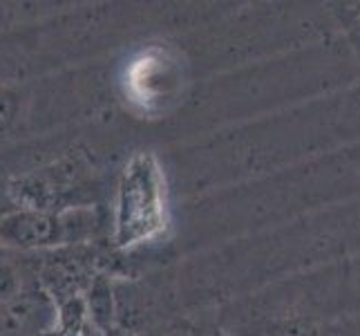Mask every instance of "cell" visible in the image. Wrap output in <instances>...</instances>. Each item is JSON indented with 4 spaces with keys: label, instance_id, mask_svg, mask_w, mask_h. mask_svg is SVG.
<instances>
[{
    "label": "cell",
    "instance_id": "6da1fadb",
    "mask_svg": "<svg viewBox=\"0 0 360 336\" xmlns=\"http://www.w3.org/2000/svg\"><path fill=\"white\" fill-rule=\"evenodd\" d=\"M0 242L32 251L63 242V224L60 218L36 209L9 211L0 218Z\"/></svg>",
    "mask_w": 360,
    "mask_h": 336
},
{
    "label": "cell",
    "instance_id": "7a4b0ae2",
    "mask_svg": "<svg viewBox=\"0 0 360 336\" xmlns=\"http://www.w3.org/2000/svg\"><path fill=\"white\" fill-rule=\"evenodd\" d=\"M90 314H92V325L103 332L108 328H112L110 323H112V296H110V290L103 280H96V285L90 292Z\"/></svg>",
    "mask_w": 360,
    "mask_h": 336
},
{
    "label": "cell",
    "instance_id": "3957f363",
    "mask_svg": "<svg viewBox=\"0 0 360 336\" xmlns=\"http://www.w3.org/2000/svg\"><path fill=\"white\" fill-rule=\"evenodd\" d=\"M16 110H18L16 97L7 90H0V132H5L9 128V123L16 117Z\"/></svg>",
    "mask_w": 360,
    "mask_h": 336
},
{
    "label": "cell",
    "instance_id": "277c9868",
    "mask_svg": "<svg viewBox=\"0 0 360 336\" xmlns=\"http://www.w3.org/2000/svg\"><path fill=\"white\" fill-rule=\"evenodd\" d=\"M101 336H130V334H126L123 330H117V328H108L101 332Z\"/></svg>",
    "mask_w": 360,
    "mask_h": 336
},
{
    "label": "cell",
    "instance_id": "5b68a950",
    "mask_svg": "<svg viewBox=\"0 0 360 336\" xmlns=\"http://www.w3.org/2000/svg\"><path fill=\"white\" fill-rule=\"evenodd\" d=\"M81 336H101V332H98L96 328H92V325H85Z\"/></svg>",
    "mask_w": 360,
    "mask_h": 336
},
{
    "label": "cell",
    "instance_id": "8992f818",
    "mask_svg": "<svg viewBox=\"0 0 360 336\" xmlns=\"http://www.w3.org/2000/svg\"><path fill=\"white\" fill-rule=\"evenodd\" d=\"M47 336H52V334H47Z\"/></svg>",
    "mask_w": 360,
    "mask_h": 336
}]
</instances>
